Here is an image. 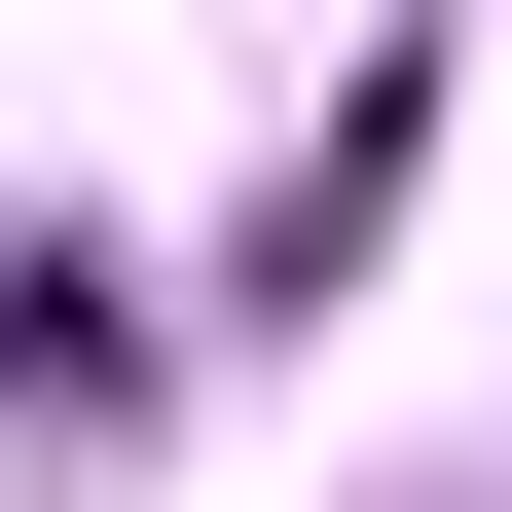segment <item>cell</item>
Returning a JSON list of instances; mask_svg holds the SVG:
<instances>
[]
</instances>
